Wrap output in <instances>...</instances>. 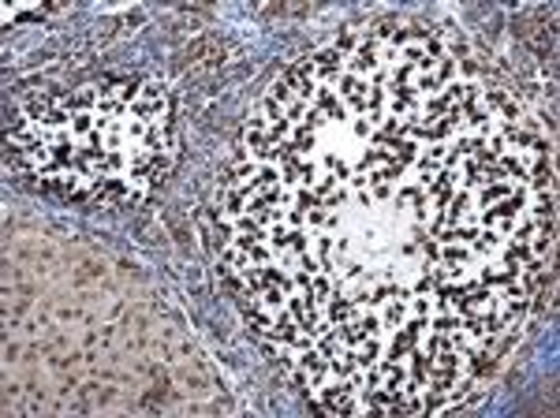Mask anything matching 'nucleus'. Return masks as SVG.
<instances>
[{"label":"nucleus","instance_id":"nucleus-1","mask_svg":"<svg viewBox=\"0 0 560 418\" xmlns=\"http://www.w3.org/2000/svg\"><path fill=\"white\" fill-rule=\"evenodd\" d=\"M8 158L71 202H139L173 161V102L131 76L38 90L8 116Z\"/></svg>","mask_w":560,"mask_h":418}]
</instances>
